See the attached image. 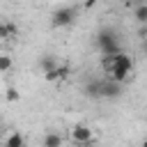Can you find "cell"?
I'll list each match as a JSON object with an SVG mask.
<instances>
[{
	"instance_id": "obj_10",
	"label": "cell",
	"mask_w": 147,
	"mask_h": 147,
	"mask_svg": "<svg viewBox=\"0 0 147 147\" xmlns=\"http://www.w3.org/2000/svg\"><path fill=\"white\" fill-rule=\"evenodd\" d=\"M44 147H62V136L55 133V131L46 133V138H44Z\"/></svg>"
},
{
	"instance_id": "obj_2",
	"label": "cell",
	"mask_w": 147,
	"mask_h": 147,
	"mask_svg": "<svg viewBox=\"0 0 147 147\" xmlns=\"http://www.w3.org/2000/svg\"><path fill=\"white\" fill-rule=\"evenodd\" d=\"M101 67H103L106 74L113 71V69H126V71H133V60L122 51V53H117V55H103Z\"/></svg>"
},
{
	"instance_id": "obj_6",
	"label": "cell",
	"mask_w": 147,
	"mask_h": 147,
	"mask_svg": "<svg viewBox=\"0 0 147 147\" xmlns=\"http://www.w3.org/2000/svg\"><path fill=\"white\" fill-rule=\"evenodd\" d=\"M69 74H71L69 64H55L51 71H46V80H64Z\"/></svg>"
},
{
	"instance_id": "obj_1",
	"label": "cell",
	"mask_w": 147,
	"mask_h": 147,
	"mask_svg": "<svg viewBox=\"0 0 147 147\" xmlns=\"http://www.w3.org/2000/svg\"><path fill=\"white\" fill-rule=\"evenodd\" d=\"M96 46H99V51L103 55H117V53H122V39L110 28H103V30L96 32Z\"/></svg>"
},
{
	"instance_id": "obj_11",
	"label": "cell",
	"mask_w": 147,
	"mask_h": 147,
	"mask_svg": "<svg viewBox=\"0 0 147 147\" xmlns=\"http://www.w3.org/2000/svg\"><path fill=\"white\" fill-rule=\"evenodd\" d=\"M57 64V60H55V55H44L41 60H39V67H41V71L46 74V71H51L53 67Z\"/></svg>"
},
{
	"instance_id": "obj_14",
	"label": "cell",
	"mask_w": 147,
	"mask_h": 147,
	"mask_svg": "<svg viewBox=\"0 0 147 147\" xmlns=\"http://www.w3.org/2000/svg\"><path fill=\"white\" fill-rule=\"evenodd\" d=\"M7 101H18V90L16 87H7Z\"/></svg>"
},
{
	"instance_id": "obj_17",
	"label": "cell",
	"mask_w": 147,
	"mask_h": 147,
	"mask_svg": "<svg viewBox=\"0 0 147 147\" xmlns=\"http://www.w3.org/2000/svg\"><path fill=\"white\" fill-rule=\"evenodd\" d=\"M2 133H5V131H2V126H0V138H2Z\"/></svg>"
},
{
	"instance_id": "obj_13",
	"label": "cell",
	"mask_w": 147,
	"mask_h": 147,
	"mask_svg": "<svg viewBox=\"0 0 147 147\" xmlns=\"http://www.w3.org/2000/svg\"><path fill=\"white\" fill-rule=\"evenodd\" d=\"M11 69V57L9 55H0V71H9Z\"/></svg>"
},
{
	"instance_id": "obj_18",
	"label": "cell",
	"mask_w": 147,
	"mask_h": 147,
	"mask_svg": "<svg viewBox=\"0 0 147 147\" xmlns=\"http://www.w3.org/2000/svg\"><path fill=\"white\" fill-rule=\"evenodd\" d=\"M85 147H87V145H85Z\"/></svg>"
},
{
	"instance_id": "obj_15",
	"label": "cell",
	"mask_w": 147,
	"mask_h": 147,
	"mask_svg": "<svg viewBox=\"0 0 147 147\" xmlns=\"http://www.w3.org/2000/svg\"><path fill=\"white\" fill-rule=\"evenodd\" d=\"M94 5H96V0H87L85 2V7H94Z\"/></svg>"
},
{
	"instance_id": "obj_8",
	"label": "cell",
	"mask_w": 147,
	"mask_h": 147,
	"mask_svg": "<svg viewBox=\"0 0 147 147\" xmlns=\"http://www.w3.org/2000/svg\"><path fill=\"white\" fill-rule=\"evenodd\" d=\"M2 147H25V138H23V133H18V131H11V133L5 138Z\"/></svg>"
},
{
	"instance_id": "obj_9",
	"label": "cell",
	"mask_w": 147,
	"mask_h": 147,
	"mask_svg": "<svg viewBox=\"0 0 147 147\" xmlns=\"http://www.w3.org/2000/svg\"><path fill=\"white\" fill-rule=\"evenodd\" d=\"M85 94L92 99H101V80H90L85 85Z\"/></svg>"
},
{
	"instance_id": "obj_16",
	"label": "cell",
	"mask_w": 147,
	"mask_h": 147,
	"mask_svg": "<svg viewBox=\"0 0 147 147\" xmlns=\"http://www.w3.org/2000/svg\"><path fill=\"white\" fill-rule=\"evenodd\" d=\"M122 2H124V5H126V7H129V5H133V2H136V0H122Z\"/></svg>"
},
{
	"instance_id": "obj_12",
	"label": "cell",
	"mask_w": 147,
	"mask_h": 147,
	"mask_svg": "<svg viewBox=\"0 0 147 147\" xmlns=\"http://www.w3.org/2000/svg\"><path fill=\"white\" fill-rule=\"evenodd\" d=\"M136 21H138L140 25L147 23V5H138V9H136Z\"/></svg>"
},
{
	"instance_id": "obj_7",
	"label": "cell",
	"mask_w": 147,
	"mask_h": 147,
	"mask_svg": "<svg viewBox=\"0 0 147 147\" xmlns=\"http://www.w3.org/2000/svg\"><path fill=\"white\" fill-rule=\"evenodd\" d=\"M14 37H18V25L9 21L0 23V39H14Z\"/></svg>"
},
{
	"instance_id": "obj_5",
	"label": "cell",
	"mask_w": 147,
	"mask_h": 147,
	"mask_svg": "<svg viewBox=\"0 0 147 147\" xmlns=\"http://www.w3.org/2000/svg\"><path fill=\"white\" fill-rule=\"evenodd\" d=\"M122 94V85L113 83V80H101V96L106 99H117Z\"/></svg>"
},
{
	"instance_id": "obj_4",
	"label": "cell",
	"mask_w": 147,
	"mask_h": 147,
	"mask_svg": "<svg viewBox=\"0 0 147 147\" xmlns=\"http://www.w3.org/2000/svg\"><path fill=\"white\" fill-rule=\"evenodd\" d=\"M71 140H74L76 145L85 147V145H92L94 133H92V129H90V126H85V124H76V126L71 129Z\"/></svg>"
},
{
	"instance_id": "obj_3",
	"label": "cell",
	"mask_w": 147,
	"mask_h": 147,
	"mask_svg": "<svg viewBox=\"0 0 147 147\" xmlns=\"http://www.w3.org/2000/svg\"><path fill=\"white\" fill-rule=\"evenodd\" d=\"M76 16H78V9L76 7H60V9L53 11L51 25L53 28H67V25H71L76 21Z\"/></svg>"
}]
</instances>
